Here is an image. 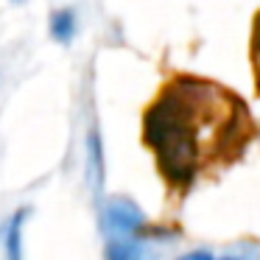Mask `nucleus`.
<instances>
[{
    "instance_id": "6",
    "label": "nucleus",
    "mask_w": 260,
    "mask_h": 260,
    "mask_svg": "<svg viewBox=\"0 0 260 260\" xmlns=\"http://www.w3.org/2000/svg\"><path fill=\"white\" fill-rule=\"evenodd\" d=\"M221 260H243V257H235V254H226V257H221Z\"/></svg>"
},
{
    "instance_id": "1",
    "label": "nucleus",
    "mask_w": 260,
    "mask_h": 260,
    "mask_svg": "<svg viewBox=\"0 0 260 260\" xmlns=\"http://www.w3.org/2000/svg\"><path fill=\"white\" fill-rule=\"evenodd\" d=\"M257 137L249 104L221 81L174 73L143 109V146L174 193H190L246 154Z\"/></svg>"
},
{
    "instance_id": "5",
    "label": "nucleus",
    "mask_w": 260,
    "mask_h": 260,
    "mask_svg": "<svg viewBox=\"0 0 260 260\" xmlns=\"http://www.w3.org/2000/svg\"><path fill=\"white\" fill-rule=\"evenodd\" d=\"M179 260H213L207 252H190V254H182Z\"/></svg>"
},
{
    "instance_id": "3",
    "label": "nucleus",
    "mask_w": 260,
    "mask_h": 260,
    "mask_svg": "<svg viewBox=\"0 0 260 260\" xmlns=\"http://www.w3.org/2000/svg\"><path fill=\"white\" fill-rule=\"evenodd\" d=\"M25 213H17L12 218V226H9V238H6V252H9V260H23V249H20V224H23Z\"/></svg>"
},
{
    "instance_id": "2",
    "label": "nucleus",
    "mask_w": 260,
    "mask_h": 260,
    "mask_svg": "<svg viewBox=\"0 0 260 260\" xmlns=\"http://www.w3.org/2000/svg\"><path fill=\"white\" fill-rule=\"evenodd\" d=\"M249 62L254 76V92L260 95V12L252 20V37H249Z\"/></svg>"
},
{
    "instance_id": "4",
    "label": "nucleus",
    "mask_w": 260,
    "mask_h": 260,
    "mask_svg": "<svg viewBox=\"0 0 260 260\" xmlns=\"http://www.w3.org/2000/svg\"><path fill=\"white\" fill-rule=\"evenodd\" d=\"M73 28H76V20H73V14H70V12H56L51 17V31H53L56 40L68 42L70 37H73Z\"/></svg>"
}]
</instances>
